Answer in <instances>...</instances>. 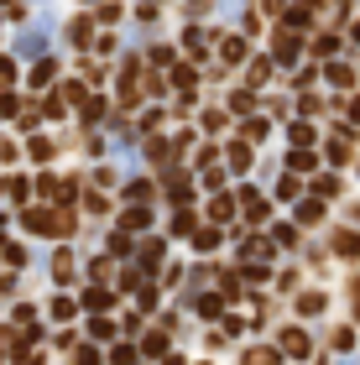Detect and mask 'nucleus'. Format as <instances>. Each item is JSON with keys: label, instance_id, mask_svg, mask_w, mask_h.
<instances>
[{"label": "nucleus", "instance_id": "1", "mask_svg": "<svg viewBox=\"0 0 360 365\" xmlns=\"http://www.w3.org/2000/svg\"><path fill=\"white\" fill-rule=\"evenodd\" d=\"M282 350H287V355H308V334H303V329H287V334H282Z\"/></svg>", "mask_w": 360, "mask_h": 365}, {"label": "nucleus", "instance_id": "2", "mask_svg": "<svg viewBox=\"0 0 360 365\" xmlns=\"http://www.w3.org/2000/svg\"><path fill=\"white\" fill-rule=\"evenodd\" d=\"M53 271H58V282H68V277H73V256H58V261H53Z\"/></svg>", "mask_w": 360, "mask_h": 365}, {"label": "nucleus", "instance_id": "3", "mask_svg": "<svg viewBox=\"0 0 360 365\" xmlns=\"http://www.w3.org/2000/svg\"><path fill=\"white\" fill-rule=\"evenodd\" d=\"M298 308H303V313H324V297H319V293H308Z\"/></svg>", "mask_w": 360, "mask_h": 365}, {"label": "nucleus", "instance_id": "4", "mask_svg": "<svg viewBox=\"0 0 360 365\" xmlns=\"http://www.w3.org/2000/svg\"><path fill=\"white\" fill-rule=\"evenodd\" d=\"M126 230H146V209H131L126 214Z\"/></svg>", "mask_w": 360, "mask_h": 365}, {"label": "nucleus", "instance_id": "5", "mask_svg": "<svg viewBox=\"0 0 360 365\" xmlns=\"http://www.w3.org/2000/svg\"><path fill=\"white\" fill-rule=\"evenodd\" d=\"M245 365H277V355H272V350H256V355H245Z\"/></svg>", "mask_w": 360, "mask_h": 365}, {"label": "nucleus", "instance_id": "6", "mask_svg": "<svg viewBox=\"0 0 360 365\" xmlns=\"http://www.w3.org/2000/svg\"><path fill=\"white\" fill-rule=\"evenodd\" d=\"M0 83H11V63H0Z\"/></svg>", "mask_w": 360, "mask_h": 365}, {"label": "nucleus", "instance_id": "7", "mask_svg": "<svg viewBox=\"0 0 360 365\" xmlns=\"http://www.w3.org/2000/svg\"><path fill=\"white\" fill-rule=\"evenodd\" d=\"M355 318H360V287H355Z\"/></svg>", "mask_w": 360, "mask_h": 365}]
</instances>
